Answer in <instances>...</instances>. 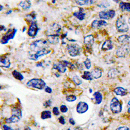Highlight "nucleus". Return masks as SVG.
I'll return each instance as SVG.
<instances>
[{"mask_svg":"<svg viewBox=\"0 0 130 130\" xmlns=\"http://www.w3.org/2000/svg\"><path fill=\"white\" fill-rule=\"evenodd\" d=\"M47 47H48V42L47 40H44V39H40V40H37L32 42L29 46L30 50L33 53L39 52L41 50L47 48Z\"/></svg>","mask_w":130,"mask_h":130,"instance_id":"nucleus-1","label":"nucleus"},{"mask_svg":"<svg viewBox=\"0 0 130 130\" xmlns=\"http://www.w3.org/2000/svg\"><path fill=\"white\" fill-rule=\"evenodd\" d=\"M27 86L29 87L34 88V89H39V90H43L46 88V83L42 79L34 78L27 81Z\"/></svg>","mask_w":130,"mask_h":130,"instance_id":"nucleus-2","label":"nucleus"},{"mask_svg":"<svg viewBox=\"0 0 130 130\" xmlns=\"http://www.w3.org/2000/svg\"><path fill=\"white\" fill-rule=\"evenodd\" d=\"M116 28L119 32H126L129 31V25L124 16H121L116 21Z\"/></svg>","mask_w":130,"mask_h":130,"instance_id":"nucleus-3","label":"nucleus"},{"mask_svg":"<svg viewBox=\"0 0 130 130\" xmlns=\"http://www.w3.org/2000/svg\"><path fill=\"white\" fill-rule=\"evenodd\" d=\"M110 109L113 114H119L122 110V105L117 97L112 98L110 103Z\"/></svg>","mask_w":130,"mask_h":130,"instance_id":"nucleus-4","label":"nucleus"},{"mask_svg":"<svg viewBox=\"0 0 130 130\" xmlns=\"http://www.w3.org/2000/svg\"><path fill=\"white\" fill-rule=\"evenodd\" d=\"M67 50L71 57H77L81 54V48L77 44H71L67 45Z\"/></svg>","mask_w":130,"mask_h":130,"instance_id":"nucleus-5","label":"nucleus"},{"mask_svg":"<svg viewBox=\"0 0 130 130\" xmlns=\"http://www.w3.org/2000/svg\"><path fill=\"white\" fill-rule=\"evenodd\" d=\"M17 32V29L15 28L9 29L7 32L3 35L2 39H1V44H7L10 40H12L14 38L15 35Z\"/></svg>","mask_w":130,"mask_h":130,"instance_id":"nucleus-6","label":"nucleus"},{"mask_svg":"<svg viewBox=\"0 0 130 130\" xmlns=\"http://www.w3.org/2000/svg\"><path fill=\"white\" fill-rule=\"evenodd\" d=\"M51 53V50L49 49V47L44 48L43 50L39 51V52H35V53H31L29 55V59L32 60V61H37L40 57L44 56V55L50 54Z\"/></svg>","mask_w":130,"mask_h":130,"instance_id":"nucleus-7","label":"nucleus"},{"mask_svg":"<svg viewBox=\"0 0 130 130\" xmlns=\"http://www.w3.org/2000/svg\"><path fill=\"white\" fill-rule=\"evenodd\" d=\"M39 28L38 27L37 22L36 20L32 21L30 24L29 27L27 31V35L31 38H34L37 35L38 32H39Z\"/></svg>","mask_w":130,"mask_h":130,"instance_id":"nucleus-8","label":"nucleus"},{"mask_svg":"<svg viewBox=\"0 0 130 130\" xmlns=\"http://www.w3.org/2000/svg\"><path fill=\"white\" fill-rule=\"evenodd\" d=\"M116 12L113 9H110L108 10L101 11L98 14L99 18L102 20H111L114 18L115 16Z\"/></svg>","mask_w":130,"mask_h":130,"instance_id":"nucleus-9","label":"nucleus"},{"mask_svg":"<svg viewBox=\"0 0 130 130\" xmlns=\"http://www.w3.org/2000/svg\"><path fill=\"white\" fill-rule=\"evenodd\" d=\"M130 52L129 45H122L117 48L116 51V55L119 58L126 57Z\"/></svg>","mask_w":130,"mask_h":130,"instance_id":"nucleus-10","label":"nucleus"},{"mask_svg":"<svg viewBox=\"0 0 130 130\" xmlns=\"http://www.w3.org/2000/svg\"><path fill=\"white\" fill-rule=\"evenodd\" d=\"M89 106L87 102H79L76 106V111L79 114H84L89 110Z\"/></svg>","mask_w":130,"mask_h":130,"instance_id":"nucleus-11","label":"nucleus"},{"mask_svg":"<svg viewBox=\"0 0 130 130\" xmlns=\"http://www.w3.org/2000/svg\"><path fill=\"white\" fill-rule=\"evenodd\" d=\"M83 42L87 47V49L89 50L90 49H91L92 46L94 43V37L93 35H89L85 37Z\"/></svg>","mask_w":130,"mask_h":130,"instance_id":"nucleus-12","label":"nucleus"},{"mask_svg":"<svg viewBox=\"0 0 130 130\" xmlns=\"http://www.w3.org/2000/svg\"><path fill=\"white\" fill-rule=\"evenodd\" d=\"M118 42L122 45H130V35H122L117 38Z\"/></svg>","mask_w":130,"mask_h":130,"instance_id":"nucleus-13","label":"nucleus"},{"mask_svg":"<svg viewBox=\"0 0 130 130\" xmlns=\"http://www.w3.org/2000/svg\"><path fill=\"white\" fill-rule=\"evenodd\" d=\"M107 25V22L104 20H94L91 24V27L94 29H98L102 27Z\"/></svg>","mask_w":130,"mask_h":130,"instance_id":"nucleus-14","label":"nucleus"},{"mask_svg":"<svg viewBox=\"0 0 130 130\" xmlns=\"http://www.w3.org/2000/svg\"><path fill=\"white\" fill-rule=\"evenodd\" d=\"M53 69L57 70L59 73L63 74V73H65V72L67 71V67L61 61H60L58 63L53 64Z\"/></svg>","mask_w":130,"mask_h":130,"instance_id":"nucleus-15","label":"nucleus"},{"mask_svg":"<svg viewBox=\"0 0 130 130\" xmlns=\"http://www.w3.org/2000/svg\"><path fill=\"white\" fill-rule=\"evenodd\" d=\"M59 37H60V35H58L56 34L48 35L47 37V42L51 44H57L59 42Z\"/></svg>","mask_w":130,"mask_h":130,"instance_id":"nucleus-16","label":"nucleus"},{"mask_svg":"<svg viewBox=\"0 0 130 130\" xmlns=\"http://www.w3.org/2000/svg\"><path fill=\"white\" fill-rule=\"evenodd\" d=\"M113 48V43L111 39L106 40L102 44L101 50L102 51H109Z\"/></svg>","mask_w":130,"mask_h":130,"instance_id":"nucleus-17","label":"nucleus"},{"mask_svg":"<svg viewBox=\"0 0 130 130\" xmlns=\"http://www.w3.org/2000/svg\"><path fill=\"white\" fill-rule=\"evenodd\" d=\"M22 117L18 115H16V114L12 113V115L10 116L9 118H6L5 119V122L7 123V124H12V123H16L20 121Z\"/></svg>","mask_w":130,"mask_h":130,"instance_id":"nucleus-18","label":"nucleus"},{"mask_svg":"<svg viewBox=\"0 0 130 130\" xmlns=\"http://www.w3.org/2000/svg\"><path fill=\"white\" fill-rule=\"evenodd\" d=\"M114 93L117 96H125L127 94V89H124V87H116L115 89L113 90Z\"/></svg>","mask_w":130,"mask_h":130,"instance_id":"nucleus-19","label":"nucleus"},{"mask_svg":"<svg viewBox=\"0 0 130 130\" xmlns=\"http://www.w3.org/2000/svg\"><path fill=\"white\" fill-rule=\"evenodd\" d=\"M0 63H1V67L3 68H9L11 65L10 59L8 57H2L0 59Z\"/></svg>","mask_w":130,"mask_h":130,"instance_id":"nucleus-20","label":"nucleus"},{"mask_svg":"<svg viewBox=\"0 0 130 130\" xmlns=\"http://www.w3.org/2000/svg\"><path fill=\"white\" fill-rule=\"evenodd\" d=\"M102 70L101 68L96 67L94 68L91 72V74L94 79H99L102 77Z\"/></svg>","mask_w":130,"mask_h":130,"instance_id":"nucleus-21","label":"nucleus"},{"mask_svg":"<svg viewBox=\"0 0 130 130\" xmlns=\"http://www.w3.org/2000/svg\"><path fill=\"white\" fill-rule=\"evenodd\" d=\"M50 29L52 32H53L52 34H56L58 35H60V32L61 31V25L57 24H53L50 26Z\"/></svg>","mask_w":130,"mask_h":130,"instance_id":"nucleus-22","label":"nucleus"},{"mask_svg":"<svg viewBox=\"0 0 130 130\" xmlns=\"http://www.w3.org/2000/svg\"><path fill=\"white\" fill-rule=\"evenodd\" d=\"M73 15H74V16H75V18H77L79 20L82 21L85 18L86 14L84 12V10L83 9H81L77 12H74Z\"/></svg>","mask_w":130,"mask_h":130,"instance_id":"nucleus-23","label":"nucleus"},{"mask_svg":"<svg viewBox=\"0 0 130 130\" xmlns=\"http://www.w3.org/2000/svg\"><path fill=\"white\" fill-rule=\"evenodd\" d=\"M96 0H75V3L80 6L92 5L96 2Z\"/></svg>","mask_w":130,"mask_h":130,"instance_id":"nucleus-24","label":"nucleus"},{"mask_svg":"<svg viewBox=\"0 0 130 130\" xmlns=\"http://www.w3.org/2000/svg\"><path fill=\"white\" fill-rule=\"evenodd\" d=\"M93 96L94 98L95 103H96V105H100L103 100V96H102V93L99 91L95 92L93 94Z\"/></svg>","mask_w":130,"mask_h":130,"instance_id":"nucleus-25","label":"nucleus"},{"mask_svg":"<svg viewBox=\"0 0 130 130\" xmlns=\"http://www.w3.org/2000/svg\"><path fill=\"white\" fill-rule=\"evenodd\" d=\"M19 6L22 8L23 10H27L29 9L31 7V3L30 0H25V1H22L20 2Z\"/></svg>","mask_w":130,"mask_h":130,"instance_id":"nucleus-26","label":"nucleus"},{"mask_svg":"<svg viewBox=\"0 0 130 130\" xmlns=\"http://www.w3.org/2000/svg\"><path fill=\"white\" fill-rule=\"evenodd\" d=\"M119 7L122 11L130 12V3L121 2L119 3Z\"/></svg>","mask_w":130,"mask_h":130,"instance_id":"nucleus-27","label":"nucleus"},{"mask_svg":"<svg viewBox=\"0 0 130 130\" xmlns=\"http://www.w3.org/2000/svg\"><path fill=\"white\" fill-rule=\"evenodd\" d=\"M12 75L16 80H18L20 81H22L24 79V77L22 74L17 70H14L12 72Z\"/></svg>","mask_w":130,"mask_h":130,"instance_id":"nucleus-28","label":"nucleus"},{"mask_svg":"<svg viewBox=\"0 0 130 130\" xmlns=\"http://www.w3.org/2000/svg\"><path fill=\"white\" fill-rule=\"evenodd\" d=\"M81 78L85 80H87V81H92L94 79L92 75L91 72L89 71H85L83 75H81Z\"/></svg>","mask_w":130,"mask_h":130,"instance_id":"nucleus-29","label":"nucleus"},{"mask_svg":"<svg viewBox=\"0 0 130 130\" xmlns=\"http://www.w3.org/2000/svg\"><path fill=\"white\" fill-rule=\"evenodd\" d=\"M40 117L42 120H46V119H48V118H52V112L48 110H46L41 112L40 115Z\"/></svg>","mask_w":130,"mask_h":130,"instance_id":"nucleus-30","label":"nucleus"},{"mask_svg":"<svg viewBox=\"0 0 130 130\" xmlns=\"http://www.w3.org/2000/svg\"><path fill=\"white\" fill-rule=\"evenodd\" d=\"M117 72L118 70L115 68H111L108 72V76L110 78H115L117 75Z\"/></svg>","mask_w":130,"mask_h":130,"instance_id":"nucleus-31","label":"nucleus"},{"mask_svg":"<svg viewBox=\"0 0 130 130\" xmlns=\"http://www.w3.org/2000/svg\"><path fill=\"white\" fill-rule=\"evenodd\" d=\"M72 81L74 82V84L77 86L80 85L82 83V81H81V78L77 75H74V77H72Z\"/></svg>","mask_w":130,"mask_h":130,"instance_id":"nucleus-32","label":"nucleus"},{"mask_svg":"<svg viewBox=\"0 0 130 130\" xmlns=\"http://www.w3.org/2000/svg\"><path fill=\"white\" fill-rule=\"evenodd\" d=\"M26 18H27V20L29 22H31L32 21L35 20L36 18V14L35 12H32L29 14H27L26 16Z\"/></svg>","mask_w":130,"mask_h":130,"instance_id":"nucleus-33","label":"nucleus"},{"mask_svg":"<svg viewBox=\"0 0 130 130\" xmlns=\"http://www.w3.org/2000/svg\"><path fill=\"white\" fill-rule=\"evenodd\" d=\"M77 100V96L75 95H68L66 96V100L68 102H73Z\"/></svg>","mask_w":130,"mask_h":130,"instance_id":"nucleus-34","label":"nucleus"},{"mask_svg":"<svg viewBox=\"0 0 130 130\" xmlns=\"http://www.w3.org/2000/svg\"><path fill=\"white\" fill-rule=\"evenodd\" d=\"M83 64H84L85 67L87 69H90L91 68V66H92V63H91V61H90L89 59H87L85 61H84L83 62Z\"/></svg>","mask_w":130,"mask_h":130,"instance_id":"nucleus-35","label":"nucleus"},{"mask_svg":"<svg viewBox=\"0 0 130 130\" xmlns=\"http://www.w3.org/2000/svg\"><path fill=\"white\" fill-rule=\"evenodd\" d=\"M60 111H61V112L62 113H66V112H68V109L67 105H61V107H60Z\"/></svg>","mask_w":130,"mask_h":130,"instance_id":"nucleus-36","label":"nucleus"},{"mask_svg":"<svg viewBox=\"0 0 130 130\" xmlns=\"http://www.w3.org/2000/svg\"><path fill=\"white\" fill-rule=\"evenodd\" d=\"M52 112H53V114L55 116H58L60 114V111H59V108L57 107H54L52 109Z\"/></svg>","mask_w":130,"mask_h":130,"instance_id":"nucleus-37","label":"nucleus"},{"mask_svg":"<svg viewBox=\"0 0 130 130\" xmlns=\"http://www.w3.org/2000/svg\"><path fill=\"white\" fill-rule=\"evenodd\" d=\"M51 105H52V100H48L44 103V107L46 108L50 107Z\"/></svg>","mask_w":130,"mask_h":130,"instance_id":"nucleus-38","label":"nucleus"},{"mask_svg":"<svg viewBox=\"0 0 130 130\" xmlns=\"http://www.w3.org/2000/svg\"><path fill=\"white\" fill-rule=\"evenodd\" d=\"M59 122L61 124H62V125H64L66 124V120H65V118H64L63 116H61V117H59Z\"/></svg>","mask_w":130,"mask_h":130,"instance_id":"nucleus-39","label":"nucleus"},{"mask_svg":"<svg viewBox=\"0 0 130 130\" xmlns=\"http://www.w3.org/2000/svg\"><path fill=\"white\" fill-rule=\"evenodd\" d=\"M45 92L48 94H51L52 92V89L50 87H46L45 88Z\"/></svg>","mask_w":130,"mask_h":130,"instance_id":"nucleus-40","label":"nucleus"},{"mask_svg":"<svg viewBox=\"0 0 130 130\" xmlns=\"http://www.w3.org/2000/svg\"><path fill=\"white\" fill-rule=\"evenodd\" d=\"M68 121H69L70 124H71V125H72V126H74V125L75 124V120H74V118H70L69 120H68Z\"/></svg>","mask_w":130,"mask_h":130,"instance_id":"nucleus-41","label":"nucleus"},{"mask_svg":"<svg viewBox=\"0 0 130 130\" xmlns=\"http://www.w3.org/2000/svg\"><path fill=\"white\" fill-rule=\"evenodd\" d=\"M118 130L120 129H123V130H129V127H127V126H121V127H119L117 129Z\"/></svg>","mask_w":130,"mask_h":130,"instance_id":"nucleus-42","label":"nucleus"},{"mask_svg":"<svg viewBox=\"0 0 130 130\" xmlns=\"http://www.w3.org/2000/svg\"><path fill=\"white\" fill-rule=\"evenodd\" d=\"M3 129L4 130H11V129H12L11 128V127H9V126H7V125H3Z\"/></svg>","mask_w":130,"mask_h":130,"instance_id":"nucleus-43","label":"nucleus"},{"mask_svg":"<svg viewBox=\"0 0 130 130\" xmlns=\"http://www.w3.org/2000/svg\"><path fill=\"white\" fill-rule=\"evenodd\" d=\"M36 67H43V63L42 62H38V63L36 64Z\"/></svg>","mask_w":130,"mask_h":130,"instance_id":"nucleus-44","label":"nucleus"},{"mask_svg":"<svg viewBox=\"0 0 130 130\" xmlns=\"http://www.w3.org/2000/svg\"><path fill=\"white\" fill-rule=\"evenodd\" d=\"M7 31V28L4 25H1V31Z\"/></svg>","mask_w":130,"mask_h":130,"instance_id":"nucleus-45","label":"nucleus"},{"mask_svg":"<svg viewBox=\"0 0 130 130\" xmlns=\"http://www.w3.org/2000/svg\"><path fill=\"white\" fill-rule=\"evenodd\" d=\"M127 112L130 114V100L127 103Z\"/></svg>","mask_w":130,"mask_h":130,"instance_id":"nucleus-46","label":"nucleus"},{"mask_svg":"<svg viewBox=\"0 0 130 130\" xmlns=\"http://www.w3.org/2000/svg\"><path fill=\"white\" fill-rule=\"evenodd\" d=\"M12 10H9V11H7V12H6V14H7V15L10 14L12 13Z\"/></svg>","mask_w":130,"mask_h":130,"instance_id":"nucleus-47","label":"nucleus"},{"mask_svg":"<svg viewBox=\"0 0 130 130\" xmlns=\"http://www.w3.org/2000/svg\"><path fill=\"white\" fill-rule=\"evenodd\" d=\"M66 36H67V34H64V35H61V39H62V40H63V39H64L65 37H66Z\"/></svg>","mask_w":130,"mask_h":130,"instance_id":"nucleus-48","label":"nucleus"},{"mask_svg":"<svg viewBox=\"0 0 130 130\" xmlns=\"http://www.w3.org/2000/svg\"><path fill=\"white\" fill-rule=\"evenodd\" d=\"M55 76H56L57 77H60V74H58V73H55Z\"/></svg>","mask_w":130,"mask_h":130,"instance_id":"nucleus-49","label":"nucleus"},{"mask_svg":"<svg viewBox=\"0 0 130 130\" xmlns=\"http://www.w3.org/2000/svg\"><path fill=\"white\" fill-rule=\"evenodd\" d=\"M114 2H115L116 3H119L120 2V0H113Z\"/></svg>","mask_w":130,"mask_h":130,"instance_id":"nucleus-50","label":"nucleus"},{"mask_svg":"<svg viewBox=\"0 0 130 130\" xmlns=\"http://www.w3.org/2000/svg\"><path fill=\"white\" fill-rule=\"evenodd\" d=\"M25 29H26V27H24V28H23V30H22L23 32H25Z\"/></svg>","mask_w":130,"mask_h":130,"instance_id":"nucleus-51","label":"nucleus"},{"mask_svg":"<svg viewBox=\"0 0 130 130\" xmlns=\"http://www.w3.org/2000/svg\"><path fill=\"white\" fill-rule=\"evenodd\" d=\"M55 2H56V0H52V3L54 4V3H55Z\"/></svg>","mask_w":130,"mask_h":130,"instance_id":"nucleus-52","label":"nucleus"},{"mask_svg":"<svg viewBox=\"0 0 130 130\" xmlns=\"http://www.w3.org/2000/svg\"><path fill=\"white\" fill-rule=\"evenodd\" d=\"M89 92H90V93H92V90L91 89H89Z\"/></svg>","mask_w":130,"mask_h":130,"instance_id":"nucleus-53","label":"nucleus"},{"mask_svg":"<svg viewBox=\"0 0 130 130\" xmlns=\"http://www.w3.org/2000/svg\"><path fill=\"white\" fill-rule=\"evenodd\" d=\"M3 9V5H1V11H2V9Z\"/></svg>","mask_w":130,"mask_h":130,"instance_id":"nucleus-54","label":"nucleus"},{"mask_svg":"<svg viewBox=\"0 0 130 130\" xmlns=\"http://www.w3.org/2000/svg\"><path fill=\"white\" fill-rule=\"evenodd\" d=\"M128 23H129V24L130 25V17H129V20H128Z\"/></svg>","mask_w":130,"mask_h":130,"instance_id":"nucleus-55","label":"nucleus"},{"mask_svg":"<svg viewBox=\"0 0 130 130\" xmlns=\"http://www.w3.org/2000/svg\"><path fill=\"white\" fill-rule=\"evenodd\" d=\"M129 93L130 94V89H129Z\"/></svg>","mask_w":130,"mask_h":130,"instance_id":"nucleus-56","label":"nucleus"}]
</instances>
